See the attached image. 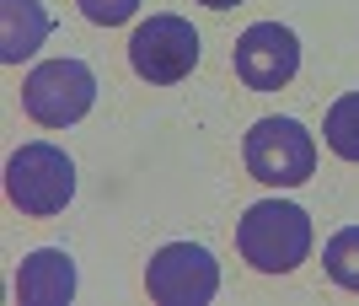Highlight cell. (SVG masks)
<instances>
[{"instance_id":"12","label":"cell","mask_w":359,"mask_h":306,"mask_svg":"<svg viewBox=\"0 0 359 306\" xmlns=\"http://www.w3.org/2000/svg\"><path fill=\"white\" fill-rule=\"evenodd\" d=\"M75 6H81V16L97 22V27H118V22H129V16L140 11V0H75Z\"/></svg>"},{"instance_id":"3","label":"cell","mask_w":359,"mask_h":306,"mask_svg":"<svg viewBox=\"0 0 359 306\" xmlns=\"http://www.w3.org/2000/svg\"><path fill=\"white\" fill-rule=\"evenodd\" d=\"M247 172L269 188H300L316 172V140L295 119H257L241 140Z\"/></svg>"},{"instance_id":"10","label":"cell","mask_w":359,"mask_h":306,"mask_svg":"<svg viewBox=\"0 0 359 306\" xmlns=\"http://www.w3.org/2000/svg\"><path fill=\"white\" fill-rule=\"evenodd\" d=\"M322 135H327V151L344 156V161H359V92L338 97L327 107V124H322Z\"/></svg>"},{"instance_id":"4","label":"cell","mask_w":359,"mask_h":306,"mask_svg":"<svg viewBox=\"0 0 359 306\" xmlns=\"http://www.w3.org/2000/svg\"><path fill=\"white\" fill-rule=\"evenodd\" d=\"M91 102H97V76H91L86 60H43L22 81V107L43 129L81 124L91 113Z\"/></svg>"},{"instance_id":"9","label":"cell","mask_w":359,"mask_h":306,"mask_svg":"<svg viewBox=\"0 0 359 306\" xmlns=\"http://www.w3.org/2000/svg\"><path fill=\"white\" fill-rule=\"evenodd\" d=\"M48 11L43 0H0V65H22L32 60L48 38Z\"/></svg>"},{"instance_id":"11","label":"cell","mask_w":359,"mask_h":306,"mask_svg":"<svg viewBox=\"0 0 359 306\" xmlns=\"http://www.w3.org/2000/svg\"><path fill=\"white\" fill-rule=\"evenodd\" d=\"M322 263H327V279L332 285H344V291L359 295V226H344L322 247Z\"/></svg>"},{"instance_id":"5","label":"cell","mask_w":359,"mask_h":306,"mask_svg":"<svg viewBox=\"0 0 359 306\" xmlns=\"http://www.w3.org/2000/svg\"><path fill=\"white\" fill-rule=\"evenodd\" d=\"M129 65L135 76L150 86H172V81L194 76L198 65V32L194 22H182L172 11H156L150 22H140L135 38H129Z\"/></svg>"},{"instance_id":"13","label":"cell","mask_w":359,"mask_h":306,"mask_svg":"<svg viewBox=\"0 0 359 306\" xmlns=\"http://www.w3.org/2000/svg\"><path fill=\"white\" fill-rule=\"evenodd\" d=\"M198 6H215V11H231V6H241V0H198Z\"/></svg>"},{"instance_id":"6","label":"cell","mask_w":359,"mask_h":306,"mask_svg":"<svg viewBox=\"0 0 359 306\" xmlns=\"http://www.w3.org/2000/svg\"><path fill=\"white\" fill-rule=\"evenodd\" d=\"M145 291L161 306H204L220 291V263L194 242H166L145 269Z\"/></svg>"},{"instance_id":"2","label":"cell","mask_w":359,"mask_h":306,"mask_svg":"<svg viewBox=\"0 0 359 306\" xmlns=\"http://www.w3.org/2000/svg\"><path fill=\"white\" fill-rule=\"evenodd\" d=\"M70 194H75V161L60 145L32 140V145H22V151L6 161V199L22 215H32V220L60 215L65 204H70Z\"/></svg>"},{"instance_id":"7","label":"cell","mask_w":359,"mask_h":306,"mask_svg":"<svg viewBox=\"0 0 359 306\" xmlns=\"http://www.w3.org/2000/svg\"><path fill=\"white\" fill-rule=\"evenodd\" d=\"M231 65H236V76L247 81L252 92H279L300 70V38L285 22H252V27L236 38Z\"/></svg>"},{"instance_id":"8","label":"cell","mask_w":359,"mask_h":306,"mask_svg":"<svg viewBox=\"0 0 359 306\" xmlns=\"http://www.w3.org/2000/svg\"><path fill=\"white\" fill-rule=\"evenodd\" d=\"M75 295V258L65 247H38L16 269V301L27 306H65Z\"/></svg>"},{"instance_id":"1","label":"cell","mask_w":359,"mask_h":306,"mask_svg":"<svg viewBox=\"0 0 359 306\" xmlns=\"http://www.w3.org/2000/svg\"><path fill=\"white\" fill-rule=\"evenodd\" d=\"M236 253L257 274H290L311 253V215L300 204L263 199L236 220Z\"/></svg>"}]
</instances>
